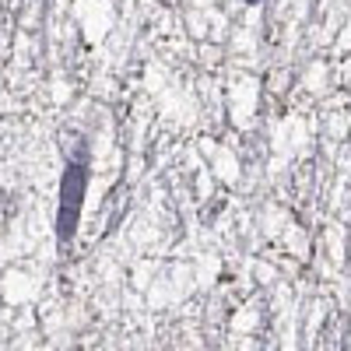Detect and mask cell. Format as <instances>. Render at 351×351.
Instances as JSON below:
<instances>
[{"instance_id": "2", "label": "cell", "mask_w": 351, "mask_h": 351, "mask_svg": "<svg viewBox=\"0 0 351 351\" xmlns=\"http://www.w3.org/2000/svg\"><path fill=\"white\" fill-rule=\"evenodd\" d=\"M246 4H260V0H246Z\"/></svg>"}, {"instance_id": "1", "label": "cell", "mask_w": 351, "mask_h": 351, "mask_svg": "<svg viewBox=\"0 0 351 351\" xmlns=\"http://www.w3.org/2000/svg\"><path fill=\"white\" fill-rule=\"evenodd\" d=\"M84 193H88V158H84V144H77L74 158L60 176V200H56V239L60 243H71L77 236Z\"/></svg>"}]
</instances>
